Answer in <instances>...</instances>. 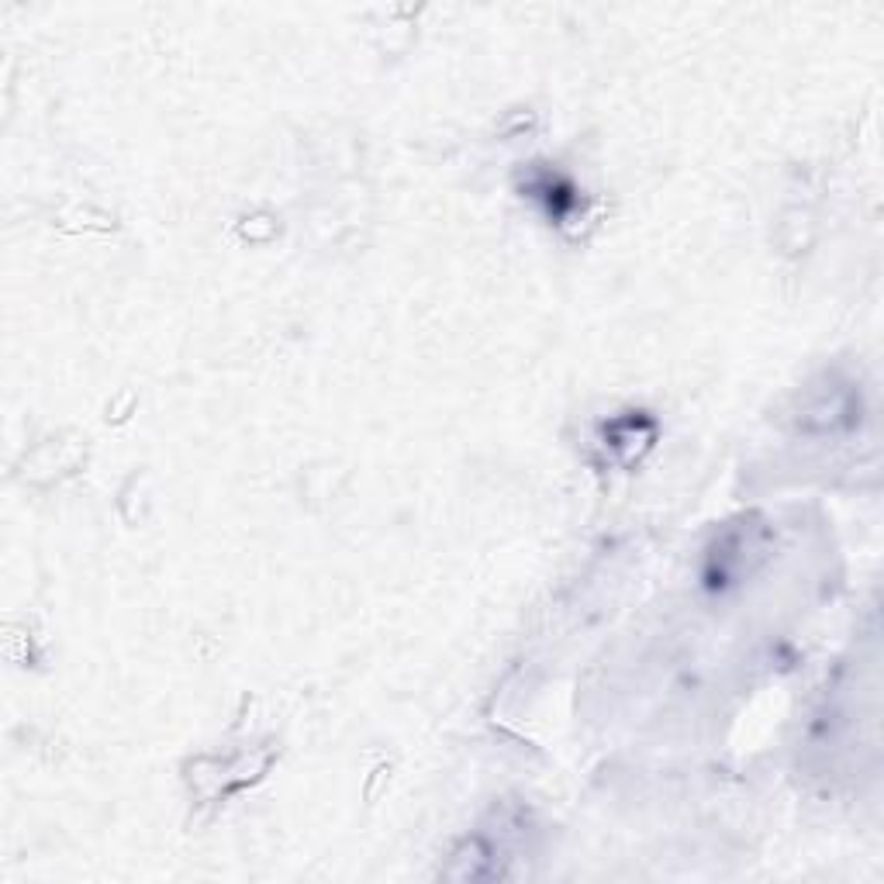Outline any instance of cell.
<instances>
[{"mask_svg": "<svg viewBox=\"0 0 884 884\" xmlns=\"http://www.w3.org/2000/svg\"><path fill=\"white\" fill-rule=\"evenodd\" d=\"M529 194L547 204L550 218H567L577 208V191L563 177H556V174H539L529 183Z\"/></svg>", "mask_w": 884, "mask_h": 884, "instance_id": "6da1fadb", "label": "cell"}]
</instances>
